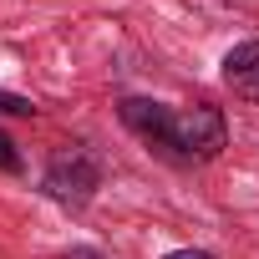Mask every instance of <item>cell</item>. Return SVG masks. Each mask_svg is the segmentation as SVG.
Listing matches in <instances>:
<instances>
[{"label":"cell","instance_id":"obj_1","mask_svg":"<svg viewBox=\"0 0 259 259\" xmlns=\"http://www.w3.org/2000/svg\"><path fill=\"white\" fill-rule=\"evenodd\" d=\"M117 117L127 133H138L158 158L168 163H213L224 148H229V122L213 102H188V107H168V102H153V97H122L117 102Z\"/></svg>","mask_w":259,"mask_h":259},{"label":"cell","instance_id":"obj_2","mask_svg":"<svg viewBox=\"0 0 259 259\" xmlns=\"http://www.w3.org/2000/svg\"><path fill=\"white\" fill-rule=\"evenodd\" d=\"M41 188L61 208H87L97 198V188H102V158L92 148H81V143H66V148L51 153V163L41 173Z\"/></svg>","mask_w":259,"mask_h":259},{"label":"cell","instance_id":"obj_3","mask_svg":"<svg viewBox=\"0 0 259 259\" xmlns=\"http://www.w3.org/2000/svg\"><path fill=\"white\" fill-rule=\"evenodd\" d=\"M224 87L239 102H254L259 107V41H239L224 56Z\"/></svg>","mask_w":259,"mask_h":259},{"label":"cell","instance_id":"obj_4","mask_svg":"<svg viewBox=\"0 0 259 259\" xmlns=\"http://www.w3.org/2000/svg\"><path fill=\"white\" fill-rule=\"evenodd\" d=\"M0 112H11V117H36V102H31V97H16V92H0Z\"/></svg>","mask_w":259,"mask_h":259},{"label":"cell","instance_id":"obj_5","mask_svg":"<svg viewBox=\"0 0 259 259\" xmlns=\"http://www.w3.org/2000/svg\"><path fill=\"white\" fill-rule=\"evenodd\" d=\"M26 163H21V153H16V143L6 138V133H0V173H21Z\"/></svg>","mask_w":259,"mask_h":259},{"label":"cell","instance_id":"obj_6","mask_svg":"<svg viewBox=\"0 0 259 259\" xmlns=\"http://www.w3.org/2000/svg\"><path fill=\"white\" fill-rule=\"evenodd\" d=\"M163 259H219V254H208V249H168Z\"/></svg>","mask_w":259,"mask_h":259}]
</instances>
